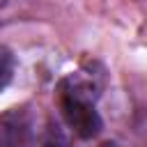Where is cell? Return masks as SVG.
<instances>
[{"label": "cell", "mask_w": 147, "mask_h": 147, "mask_svg": "<svg viewBox=\"0 0 147 147\" xmlns=\"http://www.w3.org/2000/svg\"><path fill=\"white\" fill-rule=\"evenodd\" d=\"M32 119L23 108H9L0 115V147H28Z\"/></svg>", "instance_id": "2"}, {"label": "cell", "mask_w": 147, "mask_h": 147, "mask_svg": "<svg viewBox=\"0 0 147 147\" xmlns=\"http://www.w3.org/2000/svg\"><path fill=\"white\" fill-rule=\"evenodd\" d=\"M101 147H119V145H117V142H103Z\"/></svg>", "instance_id": "4"}, {"label": "cell", "mask_w": 147, "mask_h": 147, "mask_svg": "<svg viewBox=\"0 0 147 147\" xmlns=\"http://www.w3.org/2000/svg\"><path fill=\"white\" fill-rule=\"evenodd\" d=\"M96 96H99V85L94 76H87L83 71L62 78L57 87L62 119L78 138H94L101 131V117L94 106Z\"/></svg>", "instance_id": "1"}, {"label": "cell", "mask_w": 147, "mask_h": 147, "mask_svg": "<svg viewBox=\"0 0 147 147\" xmlns=\"http://www.w3.org/2000/svg\"><path fill=\"white\" fill-rule=\"evenodd\" d=\"M14 67H16L14 53H11L7 46H0V92L11 83V78H14Z\"/></svg>", "instance_id": "3"}]
</instances>
